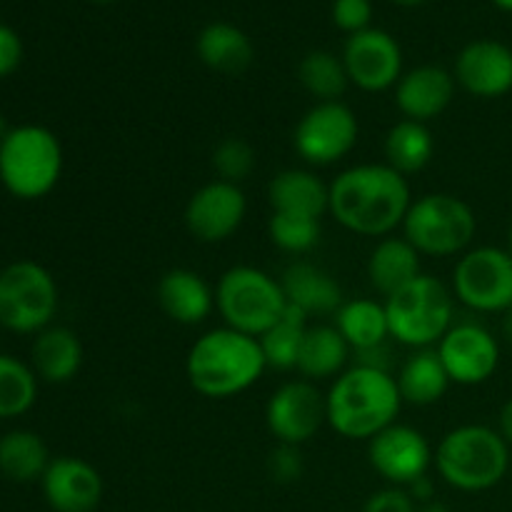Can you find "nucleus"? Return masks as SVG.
Listing matches in <instances>:
<instances>
[{"label":"nucleus","instance_id":"obj_22","mask_svg":"<svg viewBox=\"0 0 512 512\" xmlns=\"http://www.w3.org/2000/svg\"><path fill=\"white\" fill-rule=\"evenodd\" d=\"M268 203L273 213L323 220L330 213V185L310 170L288 168L270 180Z\"/></svg>","mask_w":512,"mask_h":512},{"label":"nucleus","instance_id":"obj_2","mask_svg":"<svg viewBox=\"0 0 512 512\" xmlns=\"http://www.w3.org/2000/svg\"><path fill=\"white\" fill-rule=\"evenodd\" d=\"M403 408L395 375L358 365L333 380L325 393V415L333 433L345 440H373L380 430L398 423Z\"/></svg>","mask_w":512,"mask_h":512},{"label":"nucleus","instance_id":"obj_4","mask_svg":"<svg viewBox=\"0 0 512 512\" xmlns=\"http://www.w3.org/2000/svg\"><path fill=\"white\" fill-rule=\"evenodd\" d=\"M440 478L463 493H483L503 483L510 470V445L498 428L460 425L440 440L435 450Z\"/></svg>","mask_w":512,"mask_h":512},{"label":"nucleus","instance_id":"obj_46","mask_svg":"<svg viewBox=\"0 0 512 512\" xmlns=\"http://www.w3.org/2000/svg\"><path fill=\"white\" fill-rule=\"evenodd\" d=\"M8 123H5V115L3 113H0V143H3V138H5V135H8Z\"/></svg>","mask_w":512,"mask_h":512},{"label":"nucleus","instance_id":"obj_44","mask_svg":"<svg viewBox=\"0 0 512 512\" xmlns=\"http://www.w3.org/2000/svg\"><path fill=\"white\" fill-rule=\"evenodd\" d=\"M395 5H403V8H415V5H423L425 0H393Z\"/></svg>","mask_w":512,"mask_h":512},{"label":"nucleus","instance_id":"obj_41","mask_svg":"<svg viewBox=\"0 0 512 512\" xmlns=\"http://www.w3.org/2000/svg\"><path fill=\"white\" fill-rule=\"evenodd\" d=\"M498 433L503 435L505 443L512 448V398L508 403L503 405V410H500V418H498Z\"/></svg>","mask_w":512,"mask_h":512},{"label":"nucleus","instance_id":"obj_8","mask_svg":"<svg viewBox=\"0 0 512 512\" xmlns=\"http://www.w3.org/2000/svg\"><path fill=\"white\" fill-rule=\"evenodd\" d=\"M400 230L420 255L453 258L468 253L478 233V218L458 195L428 193L410 203Z\"/></svg>","mask_w":512,"mask_h":512},{"label":"nucleus","instance_id":"obj_38","mask_svg":"<svg viewBox=\"0 0 512 512\" xmlns=\"http://www.w3.org/2000/svg\"><path fill=\"white\" fill-rule=\"evenodd\" d=\"M363 512H415V500L410 498V493L405 488L390 485V488L370 495Z\"/></svg>","mask_w":512,"mask_h":512},{"label":"nucleus","instance_id":"obj_18","mask_svg":"<svg viewBox=\"0 0 512 512\" xmlns=\"http://www.w3.org/2000/svg\"><path fill=\"white\" fill-rule=\"evenodd\" d=\"M40 485L45 503L55 512H93L103 500V478L98 468L75 455L50 460Z\"/></svg>","mask_w":512,"mask_h":512},{"label":"nucleus","instance_id":"obj_37","mask_svg":"<svg viewBox=\"0 0 512 512\" xmlns=\"http://www.w3.org/2000/svg\"><path fill=\"white\" fill-rule=\"evenodd\" d=\"M268 473L275 483L283 485L300 480V475H303V455H300V448L278 443V448L268 458Z\"/></svg>","mask_w":512,"mask_h":512},{"label":"nucleus","instance_id":"obj_48","mask_svg":"<svg viewBox=\"0 0 512 512\" xmlns=\"http://www.w3.org/2000/svg\"><path fill=\"white\" fill-rule=\"evenodd\" d=\"M93 3H100V5H108V3H115V0H93Z\"/></svg>","mask_w":512,"mask_h":512},{"label":"nucleus","instance_id":"obj_17","mask_svg":"<svg viewBox=\"0 0 512 512\" xmlns=\"http://www.w3.org/2000/svg\"><path fill=\"white\" fill-rule=\"evenodd\" d=\"M453 75L473 98H503L512 90V48L493 38L473 40L455 58Z\"/></svg>","mask_w":512,"mask_h":512},{"label":"nucleus","instance_id":"obj_27","mask_svg":"<svg viewBox=\"0 0 512 512\" xmlns=\"http://www.w3.org/2000/svg\"><path fill=\"white\" fill-rule=\"evenodd\" d=\"M395 383H398L403 403L418 405V408L435 405L445 398L450 388L448 370L435 348L415 350L413 355H408V360L400 365Z\"/></svg>","mask_w":512,"mask_h":512},{"label":"nucleus","instance_id":"obj_10","mask_svg":"<svg viewBox=\"0 0 512 512\" xmlns=\"http://www.w3.org/2000/svg\"><path fill=\"white\" fill-rule=\"evenodd\" d=\"M453 295L473 313H508L512 308V255L480 245L460 255L453 270Z\"/></svg>","mask_w":512,"mask_h":512},{"label":"nucleus","instance_id":"obj_24","mask_svg":"<svg viewBox=\"0 0 512 512\" xmlns=\"http://www.w3.org/2000/svg\"><path fill=\"white\" fill-rule=\"evenodd\" d=\"M195 53L205 68L223 75H240L250 68L255 58L253 40L243 28L228 20H215L205 25L195 40Z\"/></svg>","mask_w":512,"mask_h":512},{"label":"nucleus","instance_id":"obj_6","mask_svg":"<svg viewBox=\"0 0 512 512\" xmlns=\"http://www.w3.org/2000/svg\"><path fill=\"white\" fill-rule=\"evenodd\" d=\"M390 338L413 350L435 348L455 323V295L433 275L420 273L413 283L385 298Z\"/></svg>","mask_w":512,"mask_h":512},{"label":"nucleus","instance_id":"obj_47","mask_svg":"<svg viewBox=\"0 0 512 512\" xmlns=\"http://www.w3.org/2000/svg\"><path fill=\"white\" fill-rule=\"evenodd\" d=\"M505 250H508V253L512 255V225H510V230H508V248H505Z\"/></svg>","mask_w":512,"mask_h":512},{"label":"nucleus","instance_id":"obj_31","mask_svg":"<svg viewBox=\"0 0 512 512\" xmlns=\"http://www.w3.org/2000/svg\"><path fill=\"white\" fill-rule=\"evenodd\" d=\"M305 330H308V315L300 313L293 305H288L283 318L258 338L260 350L265 355V365L273 370L298 368V355L305 338Z\"/></svg>","mask_w":512,"mask_h":512},{"label":"nucleus","instance_id":"obj_32","mask_svg":"<svg viewBox=\"0 0 512 512\" xmlns=\"http://www.w3.org/2000/svg\"><path fill=\"white\" fill-rule=\"evenodd\" d=\"M298 80L318 103L340 100L350 85L343 58L330 50H310L308 55H303L298 65Z\"/></svg>","mask_w":512,"mask_h":512},{"label":"nucleus","instance_id":"obj_25","mask_svg":"<svg viewBox=\"0 0 512 512\" xmlns=\"http://www.w3.org/2000/svg\"><path fill=\"white\" fill-rule=\"evenodd\" d=\"M350 355L353 350L335 325H308L295 370L310 383H320L345 373Z\"/></svg>","mask_w":512,"mask_h":512},{"label":"nucleus","instance_id":"obj_36","mask_svg":"<svg viewBox=\"0 0 512 512\" xmlns=\"http://www.w3.org/2000/svg\"><path fill=\"white\" fill-rule=\"evenodd\" d=\"M330 18H333L335 28L343 33L355 35L363 30L373 28V3L370 0H333L330 5Z\"/></svg>","mask_w":512,"mask_h":512},{"label":"nucleus","instance_id":"obj_16","mask_svg":"<svg viewBox=\"0 0 512 512\" xmlns=\"http://www.w3.org/2000/svg\"><path fill=\"white\" fill-rule=\"evenodd\" d=\"M248 198L243 188L228 180H210L190 195L185 205V228L200 243H223L245 223Z\"/></svg>","mask_w":512,"mask_h":512},{"label":"nucleus","instance_id":"obj_5","mask_svg":"<svg viewBox=\"0 0 512 512\" xmlns=\"http://www.w3.org/2000/svg\"><path fill=\"white\" fill-rule=\"evenodd\" d=\"M63 175V145L45 125L10 128L0 143V183L13 198L40 200Z\"/></svg>","mask_w":512,"mask_h":512},{"label":"nucleus","instance_id":"obj_12","mask_svg":"<svg viewBox=\"0 0 512 512\" xmlns=\"http://www.w3.org/2000/svg\"><path fill=\"white\" fill-rule=\"evenodd\" d=\"M328 423L325 395L310 380H288L273 390L265 405V425L283 445H305Z\"/></svg>","mask_w":512,"mask_h":512},{"label":"nucleus","instance_id":"obj_13","mask_svg":"<svg viewBox=\"0 0 512 512\" xmlns=\"http://www.w3.org/2000/svg\"><path fill=\"white\" fill-rule=\"evenodd\" d=\"M440 360L448 370L450 383L473 385L488 383L500 365V343L478 320H458L443 335L438 345Z\"/></svg>","mask_w":512,"mask_h":512},{"label":"nucleus","instance_id":"obj_39","mask_svg":"<svg viewBox=\"0 0 512 512\" xmlns=\"http://www.w3.org/2000/svg\"><path fill=\"white\" fill-rule=\"evenodd\" d=\"M23 63V40L13 28L0 23V78H8Z\"/></svg>","mask_w":512,"mask_h":512},{"label":"nucleus","instance_id":"obj_26","mask_svg":"<svg viewBox=\"0 0 512 512\" xmlns=\"http://www.w3.org/2000/svg\"><path fill=\"white\" fill-rule=\"evenodd\" d=\"M420 275V253L403 238L388 235L378 240L368 258V280L380 295H393Z\"/></svg>","mask_w":512,"mask_h":512},{"label":"nucleus","instance_id":"obj_11","mask_svg":"<svg viewBox=\"0 0 512 512\" xmlns=\"http://www.w3.org/2000/svg\"><path fill=\"white\" fill-rule=\"evenodd\" d=\"M360 138V123L343 100L315 103L298 120L293 133L295 153L310 165H333L353 153Z\"/></svg>","mask_w":512,"mask_h":512},{"label":"nucleus","instance_id":"obj_45","mask_svg":"<svg viewBox=\"0 0 512 512\" xmlns=\"http://www.w3.org/2000/svg\"><path fill=\"white\" fill-rule=\"evenodd\" d=\"M495 5H498L500 10H505V13H512V0H493Z\"/></svg>","mask_w":512,"mask_h":512},{"label":"nucleus","instance_id":"obj_21","mask_svg":"<svg viewBox=\"0 0 512 512\" xmlns=\"http://www.w3.org/2000/svg\"><path fill=\"white\" fill-rule=\"evenodd\" d=\"M280 285L288 305L298 308L308 318L335 315L345 303L343 288L328 270L305 260H295L280 275Z\"/></svg>","mask_w":512,"mask_h":512},{"label":"nucleus","instance_id":"obj_23","mask_svg":"<svg viewBox=\"0 0 512 512\" xmlns=\"http://www.w3.org/2000/svg\"><path fill=\"white\" fill-rule=\"evenodd\" d=\"M30 368L40 380L50 385L70 383L83 368V343L78 333L63 325H50L35 335L30 350Z\"/></svg>","mask_w":512,"mask_h":512},{"label":"nucleus","instance_id":"obj_15","mask_svg":"<svg viewBox=\"0 0 512 512\" xmlns=\"http://www.w3.org/2000/svg\"><path fill=\"white\" fill-rule=\"evenodd\" d=\"M368 460L385 483L408 488L428 475L430 465L435 463V453L418 428L393 423L368 440Z\"/></svg>","mask_w":512,"mask_h":512},{"label":"nucleus","instance_id":"obj_20","mask_svg":"<svg viewBox=\"0 0 512 512\" xmlns=\"http://www.w3.org/2000/svg\"><path fill=\"white\" fill-rule=\"evenodd\" d=\"M160 310L178 325H200L215 310V288L200 273L173 268L158 280L155 288Z\"/></svg>","mask_w":512,"mask_h":512},{"label":"nucleus","instance_id":"obj_43","mask_svg":"<svg viewBox=\"0 0 512 512\" xmlns=\"http://www.w3.org/2000/svg\"><path fill=\"white\" fill-rule=\"evenodd\" d=\"M420 512H450V510H448V505L438 503V500H430V503L423 505V510Z\"/></svg>","mask_w":512,"mask_h":512},{"label":"nucleus","instance_id":"obj_35","mask_svg":"<svg viewBox=\"0 0 512 512\" xmlns=\"http://www.w3.org/2000/svg\"><path fill=\"white\" fill-rule=\"evenodd\" d=\"M213 168L220 180L240 185L255 170V150L243 138H225L213 150Z\"/></svg>","mask_w":512,"mask_h":512},{"label":"nucleus","instance_id":"obj_33","mask_svg":"<svg viewBox=\"0 0 512 512\" xmlns=\"http://www.w3.org/2000/svg\"><path fill=\"white\" fill-rule=\"evenodd\" d=\"M38 400V375L23 360L0 353V420L20 418Z\"/></svg>","mask_w":512,"mask_h":512},{"label":"nucleus","instance_id":"obj_14","mask_svg":"<svg viewBox=\"0 0 512 512\" xmlns=\"http://www.w3.org/2000/svg\"><path fill=\"white\" fill-rule=\"evenodd\" d=\"M340 58L348 80L363 93H385L403 78V48L388 30L368 28L348 35Z\"/></svg>","mask_w":512,"mask_h":512},{"label":"nucleus","instance_id":"obj_3","mask_svg":"<svg viewBox=\"0 0 512 512\" xmlns=\"http://www.w3.org/2000/svg\"><path fill=\"white\" fill-rule=\"evenodd\" d=\"M268 370L258 338L215 328L200 335L185 358L190 388L210 400H228L253 388Z\"/></svg>","mask_w":512,"mask_h":512},{"label":"nucleus","instance_id":"obj_19","mask_svg":"<svg viewBox=\"0 0 512 512\" xmlns=\"http://www.w3.org/2000/svg\"><path fill=\"white\" fill-rule=\"evenodd\" d=\"M455 75L440 65H418L403 73L395 85V105L405 120L428 125L443 115L455 98Z\"/></svg>","mask_w":512,"mask_h":512},{"label":"nucleus","instance_id":"obj_1","mask_svg":"<svg viewBox=\"0 0 512 512\" xmlns=\"http://www.w3.org/2000/svg\"><path fill=\"white\" fill-rule=\"evenodd\" d=\"M413 195L405 175L388 163H363L330 183V215L363 238H388L403 228Z\"/></svg>","mask_w":512,"mask_h":512},{"label":"nucleus","instance_id":"obj_28","mask_svg":"<svg viewBox=\"0 0 512 512\" xmlns=\"http://www.w3.org/2000/svg\"><path fill=\"white\" fill-rule=\"evenodd\" d=\"M333 318V325L338 328V333L343 335L345 343L350 345L353 353L380 348V345H385V340L390 338L385 303H378V300L373 298L345 300Z\"/></svg>","mask_w":512,"mask_h":512},{"label":"nucleus","instance_id":"obj_30","mask_svg":"<svg viewBox=\"0 0 512 512\" xmlns=\"http://www.w3.org/2000/svg\"><path fill=\"white\" fill-rule=\"evenodd\" d=\"M45 440L33 430H10L0 438V473L13 483H33L50 465Z\"/></svg>","mask_w":512,"mask_h":512},{"label":"nucleus","instance_id":"obj_29","mask_svg":"<svg viewBox=\"0 0 512 512\" xmlns=\"http://www.w3.org/2000/svg\"><path fill=\"white\" fill-rule=\"evenodd\" d=\"M385 163L400 175H413L428 168L435 155V138L418 120H398L385 135Z\"/></svg>","mask_w":512,"mask_h":512},{"label":"nucleus","instance_id":"obj_9","mask_svg":"<svg viewBox=\"0 0 512 512\" xmlns=\"http://www.w3.org/2000/svg\"><path fill=\"white\" fill-rule=\"evenodd\" d=\"M58 283L35 260H15L0 270V325L10 333L38 335L58 313Z\"/></svg>","mask_w":512,"mask_h":512},{"label":"nucleus","instance_id":"obj_7","mask_svg":"<svg viewBox=\"0 0 512 512\" xmlns=\"http://www.w3.org/2000/svg\"><path fill=\"white\" fill-rule=\"evenodd\" d=\"M285 308L288 300L280 280L253 265H233L215 285V310L223 325L250 338H260L273 328Z\"/></svg>","mask_w":512,"mask_h":512},{"label":"nucleus","instance_id":"obj_42","mask_svg":"<svg viewBox=\"0 0 512 512\" xmlns=\"http://www.w3.org/2000/svg\"><path fill=\"white\" fill-rule=\"evenodd\" d=\"M503 338L508 340V343L512 345V308L508 310V313H503Z\"/></svg>","mask_w":512,"mask_h":512},{"label":"nucleus","instance_id":"obj_40","mask_svg":"<svg viewBox=\"0 0 512 512\" xmlns=\"http://www.w3.org/2000/svg\"><path fill=\"white\" fill-rule=\"evenodd\" d=\"M405 490H408L410 498H413L415 503H420V505L430 503V500L435 498V485H433V480L428 478V475L418 478L413 485H408V488H405Z\"/></svg>","mask_w":512,"mask_h":512},{"label":"nucleus","instance_id":"obj_34","mask_svg":"<svg viewBox=\"0 0 512 512\" xmlns=\"http://www.w3.org/2000/svg\"><path fill=\"white\" fill-rule=\"evenodd\" d=\"M268 235L275 248L290 255H305L320 243L323 225L315 218H303V215L288 213H270Z\"/></svg>","mask_w":512,"mask_h":512}]
</instances>
